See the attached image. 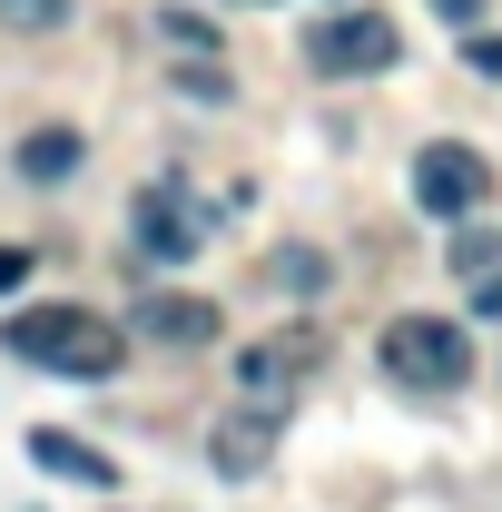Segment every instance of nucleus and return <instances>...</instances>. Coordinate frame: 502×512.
Listing matches in <instances>:
<instances>
[{
	"instance_id": "f257e3e1",
	"label": "nucleus",
	"mask_w": 502,
	"mask_h": 512,
	"mask_svg": "<svg viewBox=\"0 0 502 512\" xmlns=\"http://www.w3.org/2000/svg\"><path fill=\"white\" fill-rule=\"evenodd\" d=\"M0 345L40 375H69V384H109L128 365V325H109L99 306L79 296H40V306H10L0 316Z\"/></svg>"
},
{
	"instance_id": "f03ea898",
	"label": "nucleus",
	"mask_w": 502,
	"mask_h": 512,
	"mask_svg": "<svg viewBox=\"0 0 502 512\" xmlns=\"http://www.w3.org/2000/svg\"><path fill=\"white\" fill-rule=\"evenodd\" d=\"M384 375L414 384V394H453V384H473V335L453 316H394L384 325Z\"/></svg>"
},
{
	"instance_id": "7ed1b4c3",
	"label": "nucleus",
	"mask_w": 502,
	"mask_h": 512,
	"mask_svg": "<svg viewBox=\"0 0 502 512\" xmlns=\"http://www.w3.org/2000/svg\"><path fill=\"white\" fill-rule=\"evenodd\" d=\"M394 60H404V30H394L384 10H325L306 30V69L315 79H384Z\"/></svg>"
},
{
	"instance_id": "20e7f679",
	"label": "nucleus",
	"mask_w": 502,
	"mask_h": 512,
	"mask_svg": "<svg viewBox=\"0 0 502 512\" xmlns=\"http://www.w3.org/2000/svg\"><path fill=\"white\" fill-rule=\"evenodd\" d=\"M306 375H325V325H276V335H247V355H237V384L256 404H296Z\"/></svg>"
},
{
	"instance_id": "39448f33",
	"label": "nucleus",
	"mask_w": 502,
	"mask_h": 512,
	"mask_svg": "<svg viewBox=\"0 0 502 512\" xmlns=\"http://www.w3.org/2000/svg\"><path fill=\"white\" fill-rule=\"evenodd\" d=\"M414 207L424 217H473L483 207V148H463V138L414 148Z\"/></svg>"
},
{
	"instance_id": "423d86ee",
	"label": "nucleus",
	"mask_w": 502,
	"mask_h": 512,
	"mask_svg": "<svg viewBox=\"0 0 502 512\" xmlns=\"http://www.w3.org/2000/svg\"><path fill=\"white\" fill-rule=\"evenodd\" d=\"M276 434H286V404H237V414H217V434H207V453H217V473H266V453H276Z\"/></svg>"
},
{
	"instance_id": "0eeeda50",
	"label": "nucleus",
	"mask_w": 502,
	"mask_h": 512,
	"mask_svg": "<svg viewBox=\"0 0 502 512\" xmlns=\"http://www.w3.org/2000/svg\"><path fill=\"white\" fill-rule=\"evenodd\" d=\"M128 335H138V345L188 355V345H207V335H217V306H207V296H188V286H158V296L128 316Z\"/></svg>"
},
{
	"instance_id": "6e6552de",
	"label": "nucleus",
	"mask_w": 502,
	"mask_h": 512,
	"mask_svg": "<svg viewBox=\"0 0 502 512\" xmlns=\"http://www.w3.org/2000/svg\"><path fill=\"white\" fill-rule=\"evenodd\" d=\"M197 237H207V227H197V217H188L168 188H138V207H128V247L148 256V266H178Z\"/></svg>"
},
{
	"instance_id": "1a4fd4ad",
	"label": "nucleus",
	"mask_w": 502,
	"mask_h": 512,
	"mask_svg": "<svg viewBox=\"0 0 502 512\" xmlns=\"http://www.w3.org/2000/svg\"><path fill=\"white\" fill-rule=\"evenodd\" d=\"M30 463H40L50 483H89V493H109V483H119V463H109L99 444H79V434H60V424H40V434H30Z\"/></svg>"
},
{
	"instance_id": "9d476101",
	"label": "nucleus",
	"mask_w": 502,
	"mask_h": 512,
	"mask_svg": "<svg viewBox=\"0 0 502 512\" xmlns=\"http://www.w3.org/2000/svg\"><path fill=\"white\" fill-rule=\"evenodd\" d=\"M79 158H89V138H79V128H40V138H20V178H40V188L79 178Z\"/></svg>"
},
{
	"instance_id": "9b49d317",
	"label": "nucleus",
	"mask_w": 502,
	"mask_h": 512,
	"mask_svg": "<svg viewBox=\"0 0 502 512\" xmlns=\"http://www.w3.org/2000/svg\"><path fill=\"white\" fill-rule=\"evenodd\" d=\"M453 276L483 296V286H502V237L493 227H453Z\"/></svg>"
},
{
	"instance_id": "f8f14e48",
	"label": "nucleus",
	"mask_w": 502,
	"mask_h": 512,
	"mask_svg": "<svg viewBox=\"0 0 502 512\" xmlns=\"http://www.w3.org/2000/svg\"><path fill=\"white\" fill-rule=\"evenodd\" d=\"M158 40H168L178 60H217V30H207V10H158Z\"/></svg>"
},
{
	"instance_id": "ddd939ff",
	"label": "nucleus",
	"mask_w": 502,
	"mask_h": 512,
	"mask_svg": "<svg viewBox=\"0 0 502 512\" xmlns=\"http://www.w3.org/2000/svg\"><path fill=\"white\" fill-rule=\"evenodd\" d=\"M168 79L188 89L197 109H227V99H237V79H227V69H217V60H188V69H168Z\"/></svg>"
},
{
	"instance_id": "4468645a",
	"label": "nucleus",
	"mask_w": 502,
	"mask_h": 512,
	"mask_svg": "<svg viewBox=\"0 0 502 512\" xmlns=\"http://www.w3.org/2000/svg\"><path fill=\"white\" fill-rule=\"evenodd\" d=\"M79 0H0V30H69Z\"/></svg>"
},
{
	"instance_id": "2eb2a0df",
	"label": "nucleus",
	"mask_w": 502,
	"mask_h": 512,
	"mask_svg": "<svg viewBox=\"0 0 502 512\" xmlns=\"http://www.w3.org/2000/svg\"><path fill=\"white\" fill-rule=\"evenodd\" d=\"M463 60L483 69V79H502V30H473V50H463Z\"/></svg>"
},
{
	"instance_id": "dca6fc26",
	"label": "nucleus",
	"mask_w": 502,
	"mask_h": 512,
	"mask_svg": "<svg viewBox=\"0 0 502 512\" xmlns=\"http://www.w3.org/2000/svg\"><path fill=\"white\" fill-rule=\"evenodd\" d=\"M30 286V247H0V296H20Z\"/></svg>"
},
{
	"instance_id": "f3484780",
	"label": "nucleus",
	"mask_w": 502,
	"mask_h": 512,
	"mask_svg": "<svg viewBox=\"0 0 502 512\" xmlns=\"http://www.w3.org/2000/svg\"><path fill=\"white\" fill-rule=\"evenodd\" d=\"M443 20H453V30H463V40H473V30H483V0H434Z\"/></svg>"
},
{
	"instance_id": "a211bd4d",
	"label": "nucleus",
	"mask_w": 502,
	"mask_h": 512,
	"mask_svg": "<svg viewBox=\"0 0 502 512\" xmlns=\"http://www.w3.org/2000/svg\"><path fill=\"white\" fill-rule=\"evenodd\" d=\"M217 10H266V0H217Z\"/></svg>"
},
{
	"instance_id": "6ab92c4d",
	"label": "nucleus",
	"mask_w": 502,
	"mask_h": 512,
	"mask_svg": "<svg viewBox=\"0 0 502 512\" xmlns=\"http://www.w3.org/2000/svg\"><path fill=\"white\" fill-rule=\"evenodd\" d=\"M325 10H345V0H325Z\"/></svg>"
}]
</instances>
